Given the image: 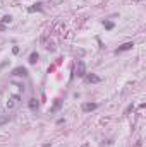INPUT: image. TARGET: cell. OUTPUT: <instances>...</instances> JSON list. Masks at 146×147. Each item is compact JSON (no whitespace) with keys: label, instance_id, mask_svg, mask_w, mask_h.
<instances>
[{"label":"cell","instance_id":"6da1fadb","mask_svg":"<svg viewBox=\"0 0 146 147\" xmlns=\"http://www.w3.org/2000/svg\"><path fill=\"white\" fill-rule=\"evenodd\" d=\"M19 104H21V98L19 96H10L7 99V110H16Z\"/></svg>","mask_w":146,"mask_h":147},{"label":"cell","instance_id":"7a4b0ae2","mask_svg":"<svg viewBox=\"0 0 146 147\" xmlns=\"http://www.w3.org/2000/svg\"><path fill=\"white\" fill-rule=\"evenodd\" d=\"M76 75H77V77H84V75H86V63H84L83 60H79V62H77V67H76Z\"/></svg>","mask_w":146,"mask_h":147},{"label":"cell","instance_id":"3957f363","mask_svg":"<svg viewBox=\"0 0 146 147\" xmlns=\"http://www.w3.org/2000/svg\"><path fill=\"white\" fill-rule=\"evenodd\" d=\"M84 80H86V82H89V84H98L102 79H100L96 74H89V75H84Z\"/></svg>","mask_w":146,"mask_h":147},{"label":"cell","instance_id":"277c9868","mask_svg":"<svg viewBox=\"0 0 146 147\" xmlns=\"http://www.w3.org/2000/svg\"><path fill=\"white\" fill-rule=\"evenodd\" d=\"M132 46H134V43H132V41H129V43H124L122 46H119V48L115 50V53H122V51H127V50H132Z\"/></svg>","mask_w":146,"mask_h":147},{"label":"cell","instance_id":"5b68a950","mask_svg":"<svg viewBox=\"0 0 146 147\" xmlns=\"http://www.w3.org/2000/svg\"><path fill=\"white\" fill-rule=\"evenodd\" d=\"M96 108H98V104H96V103H86V104H83V111H84V113L95 111Z\"/></svg>","mask_w":146,"mask_h":147},{"label":"cell","instance_id":"8992f818","mask_svg":"<svg viewBox=\"0 0 146 147\" xmlns=\"http://www.w3.org/2000/svg\"><path fill=\"white\" fill-rule=\"evenodd\" d=\"M12 75H22V77H24V75H28V70H26L24 67H16V69L12 70Z\"/></svg>","mask_w":146,"mask_h":147},{"label":"cell","instance_id":"52a82bcc","mask_svg":"<svg viewBox=\"0 0 146 147\" xmlns=\"http://www.w3.org/2000/svg\"><path fill=\"white\" fill-rule=\"evenodd\" d=\"M29 110L31 111H36L38 110V101L33 98V99H29Z\"/></svg>","mask_w":146,"mask_h":147},{"label":"cell","instance_id":"ba28073f","mask_svg":"<svg viewBox=\"0 0 146 147\" xmlns=\"http://www.w3.org/2000/svg\"><path fill=\"white\" fill-rule=\"evenodd\" d=\"M36 62H38V53H36V51H33V53L29 55V63H31V65H35Z\"/></svg>","mask_w":146,"mask_h":147},{"label":"cell","instance_id":"9c48e42d","mask_svg":"<svg viewBox=\"0 0 146 147\" xmlns=\"http://www.w3.org/2000/svg\"><path fill=\"white\" fill-rule=\"evenodd\" d=\"M7 121H9V115H0V127L5 125Z\"/></svg>","mask_w":146,"mask_h":147},{"label":"cell","instance_id":"30bf717a","mask_svg":"<svg viewBox=\"0 0 146 147\" xmlns=\"http://www.w3.org/2000/svg\"><path fill=\"white\" fill-rule=\"evenodd\" d=\"M10 22H12V17L10 15H3L2 17V24H10Z\"/></svg>","mask_w":146,"mask_h":147},{"label":"cell","instance_id":"8fae6325","mask_svg":"<svg viewBox=\"0 0 146 147\" xmlns=\"http://www.w3.org/2000/svg\"><path fill=\"white\" fill-rule=\"evenodd\" d=\"M35 10H41V3H36L35 7H29V12H35Z\"/></svg>","mask_w":146,"mask_h":147},{"label":"cell","instance_id":"7c38bea8","mask_svg":"<svg viewBox=\"0 0 146 147\" xmlns=\"http://www.w3.org/2000/svg\"><path fill=\"white\" fill-rule=\"evenodd\" d=\"M103 26H105L107 29H113V22H110V21H107V22H103Z\"/></svg>","mask_w":146,"mask_h":147},{"label":"cell","instance_id":"4fadbf2b","mask_svg":"<svg viewBox=\"0 0 146 147\" xmlns=\"http://www.w3.org/2000/svg\"><path fill=\"white\" fill-rule=\"evenodd\" d=\"M12 53H14V55H17V53H19V48H17V46H14V48H12Z\"/></svg>","mask_w":146,"mask_h":147},{"label":"cell","instance_id":"5bb4252c","mask_svg":"<svg viewBox=\"0 0 146 147\" xmlns=\"http://www.w3.org/2000/svg\"><path fill=\"white\" fill-rule=\"evenodd\" d=\"M131 111H132V104H131V106H127V110H125V115H127V113H131Z\"/></svg>","mask_w":146,"mask_h":147},{"label":"cell","instance_id":"9a60e30c","mask_svg":"<svg viewBox=\"0 0 146 147\" xmlns=\"http://www.w3.org/2000/svg\"><path fill=\"white\" fill-rule=\"evenodd\" d=\"M3 29H5V24H2V22H0V31H3Z\"/></svg>","mask_w":146,"mask_h":147}]
</instances>
